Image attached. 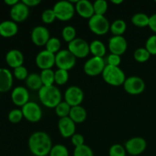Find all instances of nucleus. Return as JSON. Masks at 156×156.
I'll use <instances>...</instances> for the list:
<instances>
[{
	"instance_id": "nucleus-1",
	"label": "nucleus",
	"mask_w": 156,
	"mask_h": 156,
	"mask_svg": "<svg viewBox=\"0 0 156 156\" xmlns=\"http://www.w3.org/2000/svg\"><path fill=\"white\" fill-rule=\"evenodd\" d=\"M52 147L51 138L47 133L37 131L29 137L28 148L34 156L48 155Z\"/></svg>"
},
{
	"instance_id": "nucleus-2",
	"label": "nucleus",
	"mask_w": 156,
	"mask_h": 156,
	"mask_svg": "<svg viewBox=\"0 0 156 156\" xmlns=\"http://www.w3.org/2000/svg\"><path fill=\"white\" fill-rule=\"evenodd\" d=\"M38 96L43 105L49 108H55L62 100V94L55 85L43 86L38 91Z\"/></svg>"
},
{
	"instance_id": "nucleus-3",
	"label": "nucleus",
	"mask_w": 156,
	"mask_h": 156,
	"mask_svg": "<svg viewBox=\"0 0 156 156\" xmlns=\"http://www.w3.org/2000/svg\"><path fill=\"white\" fill-rule=\"evenodd\" d=\"M102 77L105 82L112 86H120L123 85L126 80V76L123 70L119 66H112L106 65L103 73Z\"/></svg>"
},
{
	"instance_id": "nucleus-4",
	"label": "nucleus",
	"mask_w": 156,
	"mask_h": 156,
	"mask_svg": "<svg viewBox=\"0 0 156 156\" xmlns=\"http://www.w3.org/2000/svg\"><path fill=\"white\" fill-rule=\"evenodd\" d=\"M53 10L56 15V19L62 21H69L74 16L76 9L75 5L70 1L62 0L59 1L53 5Z\"/></svg>"
},
{
	"instance_id": "nucleus-5",
	"label": "nucleus",
	"mask_w": 156,
	"mask_h": 156,
	"mask_svg": "<svg viewBox=\"0 0 156 156\" xmlns=\"http://www.w3.org/2000/svg\"><path fill=\"white\" fill-rule=\"evenodd\" d=\"M76 62V57L68 50H60L55 54V65L59 69L69 71L75 66Z\"/></svg>"
},
{
	"instance_id": "nucleus-6",
	"label": "nucleus",
	"mask_w": 156,
	"mask_h": 156,
	"mask_svg": "<svg viewBox=\"0 0 156 156\" xmlns=\"http://www.w3.org/2000/svg\"><path fill=\"white\" fill-rule=\"evenodd\" d=\"M88 27L95 34L104 35L110 30L111 24L105 15H94L88 20Z\"/></svg>"
},
{
	"instance_id": "nucleus-7",
	"label": "nucleus",
	"mask_w": 156,
	"mask_h": 156,
	"mask_svg": "<svg viewBox=\"0 0 156 156\" xmlns=\"http://www.w3.org/2000/svg\"><path fill=\"white\" fill-rule=\"evenodd\" d=\"M68 50L76 58H85L89 54V44L82 38H77L68 44Z\"/></svg>"
},
{
	"instance_id": "nucleus-8",
	"label": "nucleus",
	"mask_w": 156,
	"mask_h": 156,
	"mask_svg": "<svg viewBox=\"0 0 156 156\" xmlns=\"http://www.w3.org/2000/svg\"><path fill=\"white\" fill-rule=\"evenodd\" d=\"M123 88L126 93L132 95H137L144 91L146 83L143 79L138 76H130L126 78L123 83Z\"/></svg>"
},
{
	"instance_id": "nucleus-9",
	"label": "nucleus",
	"mask_w": 156,
	"mask_h": 156,
	"mask_svg": "<svg viewBox=\"0 0 156 156\" xmlns=\"http://www.w3.org/2000/svg\"><path fill=\"white\" fill-rule=\"evenodd\" d=\"M105 66L106 65L103 58L93 56L84 64V71L88 76H96L102 74Z\"/></svg>"
},
{
	"instance_id": "nucleus-10",
	"label": "nucleus",
	"mask_w": 156,
	"mask_h": 156,
	"mask_svg": "<svg viewBox=\"0 0 156 156\" xmlns=\"http://www.w3.org/2000/svg\"><path fill=\"white\" fill-rule=\"evenodd\" d=\"M24 118L31 123H37L42 118V110L35 102L29 101L21 108Z\"/></svg>"
},
{
	"instance_id": "nucleus-11",
	"label": "nucleus",
	"mask_w": 156,
	"mask_h": 156,
	"mask_svg": "<svg viewBox=\"0 0 156 156\" xmlns=\"http://www.w3.org/2000/svg\"><path fill=\"white\" fill-rule=\"evenodd\" d=\"M124 147L126 152L131 156H137L144 152L147 147V143L142 137H133L126 142Z\"/></svg>"
},
{
	"instance_id": "nucleus-12",
	"label": "nucleus",
	"mask_w": 156,
	"mask_h": 156,
	"mask_svg": "<svg viewBox=\"0 0 156 156\" xmlns=\"http://www.w3.org/2000/svg\"><path fill=\"white\" fill-rule=\"evenodd\" d=\"M64 98L65 101L71 107L79 106L84 99V92L79 87L73 85L66 90Z\"/></svg>"
},
{
	"instance_id": "nucleus-13",
	"label": "nucleus",
	"mask_w": 156,
	"mask_h": 156,
	"mask_svg": "<svg viewBox=\"0 0 156 156\" xmlns=\"http://www.w3.org/2000/svg\"><path fill=\"white\" fill-rule=\"evenodd\" d=\"M50 38V31L44 26H37L32 30L31 41L35 45L39 47L46 45Z\"/></svg>"
},
{
	"instance_id": "nucleus-14",
	"label": "nucleus",
	"mask_w": 156,
	"mask_h": 156,
	"mask_svg": "<svg viewBox=\"0 0 156 156\" xmlns=\"http://www.w3.org/2000/svg\"><path fill=\"white\" fill-rule=\"evenodd\" d=\"M35 61L37 67L41 69H50L55 65V54L44 50L37 55Z\"/></svg>"
},
{
	"instance_id": "nucleus-15",
	"label": "nucleus",
	"mask_w": 156,
	"mask_h": 156,
	"mask_svg": "<svg viewBox=\"0 0 156 156\" xmlns=\"http://www.w3.org/2000/svg\"><path fill=\"white\" fill-rule=\"evenodd\" d=\"M110 51L113 54H123L127 49V41L123 36H113L108 41Z\"/></svg>"
},
{
	"instance_id": "nucleus-16",
	"label": "nucleus",
	"mask_w": 156,
	"mask_h": 156,
	"mask_svg": "<svg viewBox=\"0 0 156 156\" xmlns=\"http://www.w3.org/2000/svg\"><path fill=\"white\" fill-rule=\"evenodd\" d=\"M29 8L23 2H18L12 6L10 10V16L15 22H22L29 15Z\"/></svg>"
},
{
	"instance_id": "nucleus-17",
	"label": "nucleus",
	"mask_w": 156,
	"mask_h": 156,
	"mask_svg": "<svg viewBox=\"0 0 156 156\" xmlns=\"http://www.w3.org/2000/svg\"><path fill=\"white\" fill-rule=\"evenodd\" d=\"M58 128L61 136L64 138H69L76 133V123L69 117L59 118Z\"/></svg>"
},
{
	"instance_id": "nucleus-18",
	"label": "nucleus",
	"mask_w": 156,
	"mask_h": 156,
	"mask_svg": "<svg viewBox=\"0 0 156 156\" xmlns=\"http://www.w3.org/2000/svg\"><path fill=\"white\" fill-rule=\"evenodd\" d=\"M12 101L16 106L23 107L29 102V91L25 87L18 86L12 91Z\"/></svg>"
},
{
	"instance_id": "nucleus-19",
	"label": "nucleus",
	"mask_w": 156,
	"mask_h": 156,
	"mask_svg": "<svg viewBox=\"0 0 156 156\" xmlns=\"http://www.w3.org/2000/svg\"><path fill=\"white\" fill-rule=\"evenodd\" d=\"M24 60V58L23 53L17 49H12L9 50L5 55L6 63L13 69L23 66Z\"/></svg>"
},
{
	"instance_id": "nucleus-20",
	"label": "nucleus",
	"mask_w": 156,
	"mask_h": 156,
	"mask_svg": "<svg viewBox=\"0 0 156 156\" xmlns=\"http://www.w3.org/2000/svg\"><path fill=\"white\" fill-rule=\"evenodd\" d=\"M75 9L77 13L84 18H91L94 15L93 3L88 0H79Z\"/></svg>"
},
{
	"instance_id": "nucleus-21",
	"label": "nucleus",
	"mask_w": 156,
	"mask_h": 156,
	"mask_svg": "<svg viewBox=\"0 0 156 156\" xmlns=\"http://www.w3.org/2000/svg\"><path fill=\"white\" fill-rule=\"evenodd\" d=\"M13 84V76L9 69L0 68V92H6Z\"/></svg>"
},
{
	"instance_id": "nucleus-22",
	"label": "nucleus",
	"mask_w": 156,
	"mask_h": 156,
	"mask_svg": "<svg viewBox=\"0 0 156 156\" xmlns=\"http://www.w3.org/2000/svg\"><path fill=\"white\" fill-rule=\"evenodd\" d=\"M18 31L16 22L13 21H4L0 23V35L3 37H12Z\"/></svg>"
},
{
	"instance_id": "nucleus-23",
	"label": "nucleus",
	"mask_w": 156,
	"mask_h": 156,
	"mask_svg": "<svg viewBox=\"0 0 156 156\" xmlns=\"http://www.w3.org/2000/svg\"><path fill=\"white\" fill-rule=\"evenodd\" d=\"M69 117L76 123H83L87 117L86 110L81 105L72 107Z\"/></svg>"
},
{
	"instance_id": "nucleus-24",
	"label": "nucleus",
	"mask_w": 156,
	"mask_h": 156,
	"mask_svg": "<svg viewBox=\"0 0 156 156\" xmlns=\"http://www.w3.org/2000/svg\"><path fill=\"white\" fill-rule=\"evenodd\" d=\"M25 82L27 88H29L31 90H34V91H36V90L39 91L44 86L42 81H41V76L35 73L29 74L27 78L26 79Z\"/></svg>"
},
{
	"instance_id": "nucleus-25",
	"label": "nucleus",
	"mask_w": 156,
	"mask_h": 156,
	"mask_svg": "<svg viewBox=\"0 0 156 156\" xmlns=\"http://www.w3.org/2000/svg\"><path fill=\"white\" fill-rule=\"evenodd\" d=\"M90 53L93 55V56L96 57L103 58L106 53V47L105 44L99 40H94L91 44H89Z\"/></svg>"
},
{
	"instance_id": "nucleus-26",
	"label": "nucleus",
	"mask_w": 156,
	"mask_h": 156,
	"mask_svg": "<svg viewBox=\"0 0 156 156\" xmlns=\"http://www.w3.org/2000/svg\"><path fill=\"white\" fill-rule=\"evenodd\" d=\"M126 30V24L123 20L117 19L111 24L110 30L114 36H122Z\"/></svg>"
},
{
	"instance_id": "nucleus-27",
	"label": "nucleus",
	"mask_w": 156,
	"mask_h": 156,
	"mask_svg": "<svg viewBox=\"0 0 156 156\" xmlns=\"http://www.w3.org/2000/svg\"><path fill=\"white\" fill-rule=\"evenodd\" d=\"M131 21L135 26L139 27H145L149 26V17L146 14L143 12L136 13L133 15Z\"/></svg>"
},
{
	"instance_id": "nucleus-28",
	"label": "nucleus",
	"mask_w": 156,
	"mask_h": 156,
	"mask_svg": "<svg viewBox=\"0 0 156 156\" xmlns=\"http://www.w3.org/2000/svg\"><path fill=\"white\" fill-rule=\"evenodd\" d=\"M40 76L44 86L53 85V83L55 82V72H53L52 69L42 70Z\"/></svg>"
},
{
	"instance_id": "nucleus-29",
	"label": "nucleus",
	"mask_w": 156,
	"mask_h": 156,
	"mask_svg": "<svg viewBox=\"0 0 156 156\" xmlns=\"http://www.w3.org/2000/svg\"><path fill=\"white\" fill-rule=\"evenodd\" d=\"M71 108L72 107L66 101H61L55 108V112L59 118H63V117H69Z\"/></svg>"
},
{
	"instance_id": "nucleus-30",
	"label": "nucleus",
	"mask_w": 156,
	"mask_h": 156,
	"mask_svg": "<svg viewBox=\"0 0 156 156\" xmlns=\"http://www.w3.org/2000/svg\"><path fill=\"white\" fill-rule=\"evenodd\" d=\"M46 50H48L50 53L53 54H56L60 50L61 42L59 38L57 37H50V40L47 41L46 44Z\"/></svg>"
},
{
	"instance_id": "nucleus-31",
	"label": "nucleus",
	"mask_w": 156,
	"mask_h": 156,
	"mask_svg": "<svg viewBox=\"0 0 156 156\" xmlns=\"http://www.w3.org/2000/svg\"><path fill=\"white\" fill-rule=\"evenodd\" d=\"M151 54L149 53L146 47H140L137 48L136 50L134 51L133 56L134 59L137 61L138 62H146V61L149 60L150 58Z\"/></svg>"
},
{
	"instance_id": "nucleus-32",
	"label": "nucleus",
	"mask_w": 156,
	"mask_h": 156,
	"mask_svg": "<svg viewBox=\"0 0 156 156\" xmlns=\"http://www.w3.org/2000/svg\"><path fill=\"white\" fill-rule=\"evenodd\" d=\"M62 37L64 41L69 44L76 38V28L71 25L66 26L62 30Z\"/></svg>"
},
{
	"instance_id": "nucleus-33",
	"label": "nucleus",
	"mask_w": 156,
	"mask_h": 156,
	"mask_svg": "<svg viewBox=\"0 0 156 156\" xmlns=\"http://www.w3.org/2000/svg\"><path fill=\"white\" fill-rule=\"evenodd\" d=\"M94 15H105L108 9V5L105 0H97L93 3Z\"/></svg>"
},
{
	"instance_id": "nucleus-34",
	"label": "nucleus",
	"mask_w": 156,
	"mask_h": 156,
	"mask_svg": "<svg viewBox=\"0 0 156 156\" xmlns=\"http://www.w3.org/2000/svg\"><path fill=\"white\" fill-rule=\"evenodd\" d=\"M69 73L68 71L58 69L55 72V83L59 85H63L68 82Z\"/></svg>"
},
{
	"instance_id": "nucleus-35",
	"label": "nucleus",
	"mask_w": 156,
	"mask_h": 156,
	"mask_svg": "<svg viewBox=\"0 0 156 156\" xmlns=\"http://www.w3.org/2000/svg\"><path fill=\"white\" fill-rule=\"evenodd\" d=\"M50 156H69V151L66 146L62 144H56L52 147Z\"/></svg>"
},
{
	"instance_id": "nucleus-36",
	"label": "nucleus",
	"mask_w": 156,
	"mask_h": 156,
	"mask_svg": "<svg viewBox=\"0 0 156 156\" xmlns=\"http://www.w3.org/2000/svg\"><path fill=\"white\" fill-rule=\"evenodd\" d=\"M73 156H94V152L89 146L84 144L75 148Z\"/></svg>"
},
{
	"instance_id": "nucleus-37",
	"label": "nucleus",
	"mask_w": 156,
	"mask_h": 156,
	"mask_svg": "<svg viewBox=\"0 0 156 156\" xmlns=\"http://www.w3.org/2000/svg\"><path fill=\"white\" fill-rule=\"evenodd\" d=\"M23 116L22 111L20 109H13L9 112L8 118L12 123H18L21 121Z\"/></svg>"
},
{
	"instance_id": "nucleus-38",
	"label": "nucleus",
	"mask_w": 156,
	"mask_h": 156,
	"mask_svg": "<svg viewBox=\"0 0 156 156\" xmlns=\"http://www.w3.org/2000/svg\"><path fill=\"white\" fill-rule=\"evenodd\" d=\"M125 147L120 144H114L109 149V156H126Z\"/></svg>"
},
{
	"instance_id": "nucleus-39",
	"label": "nucleus",
	"mask_w": 156,
	"mask_h": 156,
	"mask_svg": "<svg viewBox=\"0 0 156 156\" xmlns=\"http://www.w3.org/2000/svg\"><path fill=\"white\" fill-rule=\"evenodd\" d=\"M41 19H42L43 22L45 23V24H51V23H53L56 19L53 9L44 10L43 12L42 15H41Z\"/></svg>"
},
{
	"instance_id": "nucleus-40",
	"label": "nucleus",
	"mask_w": 156,
	"mask_h": 156,
	"mask_svg": "<svg viewBox=\"0 0 156 156\" xmlns=\"http://www.w3.org/2000/svg\"><path fill=\"white\" fill-rule=\"evenodd\" d=\"M28 75L27 69L24 66H21L14 69V76L18 80H26Z\"/></svg>"
},
{
	"instance_id": "nucleus-41",
	"label": "nucleus",
	"mask_w": 156,
	"mask_h": 156,
	"mask_svg": "<svg viewBox=\"0 0 156 156\" xmlns=\"http://www.w3.org/2000/svg\"><path fill=\"white\" fill-rule=\"evenodd\" d=\"M146 49L151 55H156V35H152L146 42Z\"/></svg>"
},
{
	"instance_id": "nucleus-42",
	"label": "nucleus",
	"mask_w": 156,
	"mask_h": 156,
	"mask_svg": "<svg viewBox=\"0 0 156 156\" xmlns=\"http://www.w3.org/2000/svg\"><path fill=\"white\" fill-rule=\"evenodd\" d=\"M71 142L75 148L78 146H81L85 144V138L80 133H75L71 137Z\"/></svg>"
},
{
	"instance_id": "nucleus-43",
	"label": "nucleus",
	"mask_w": 156,
	"mask_h": 156,
	"mask_svg": "<svg viewBox=\"0 0 156 156\" xmlns=\"http://www.w3.org/2000/svg\"><path fill=\"white\" fill-rule=\"evenodd\" d=\"M121 62V57L118 55L111 54L108 57V65L112 66H119V65Z\"/></svg>"
},
{
	"instance_id": "nucleus-44",
	"label": "nucleus",
	"mask_w": 156,
	"mask_h": 156,
	"mask_svg": "<svg viewBox=\"0 0 156 156\" xmlns=\"http://www.w3.org/2000/svg\"><path fill=\"white\" fill-rule=\"evenodd\" d=\"M149 27L154 33L156 34V14H154L149 17Z\"/></svg>"
},
{
	"instance_id": "nucleus-45",
	"label": "nucleus",
	"mask_w": 156,
	"mask_h": 156,
	"mask_svg": "<svg viewBox=\"0 0 156 156\" xmlns=\"http://www.w3.org/2000/svg\"><path fill=\"white\" fill-rule=\"evenodd\" d=\"M23 2L28 8L35 7L41 2V0H23Z\"/></svg>"
},
{
	"instance_id": "nucleus-46",
	"label": "nucleus",
	"mask_w": 156,
	"mask_h": 156,
	"mask_svg": "<svg viewBox=\"0 0 156 156\" xmlns=\"http://www.w3.org/2000/svg\"><path fill=\"white\" fill-rule=\"evenodd\" d=\"M18 0H5V3L9 6H14L18 2Z\"/></svg>"
},
{
	"instance_id": "nucleus-47",
	"label": "nucleus",
	"mask_w": 156,
	"mask_h": 156,
	"mask_svg": "<svg viewBox=\"0 0 156 156\" xmlns=\"http://www.w3.org/2000/svg\"><path fill=\"white\" fill-rule=\"evenodd\" d=\"M111 2L113 4H115V5H119V4H121L123 2L122 0H111Z\"/></svg>"
},
{
	"instance_id": "nucleus-48",
	"label": "nucleus",
	"mask_w": 156,
	"mask_h": 156,
	"mask_svg": "<svg viewBox=\"0 0 156 156\" xmlns=\"http://www.w3.org/2000/svg\"><path fill=\"white\" fill-rule=\"evenodd\" d=\"M155 2H156V0H155Z\"/></svg>"
},
{
	"instance_id": "nucleus-49",
	"label": "nucleus",
	"mask_w": 156,
	"mask_h": 156,
	"mask_svg": "<svg viewBox=\"0 0 156 156\" xmlns=\"http://www.w3.org/2000/svg\"><path fill=\"white\" fill-rule=\"evenodd\" d=\"M130 156H131V155H130Z\"/></svg>"
}]
</instances>
